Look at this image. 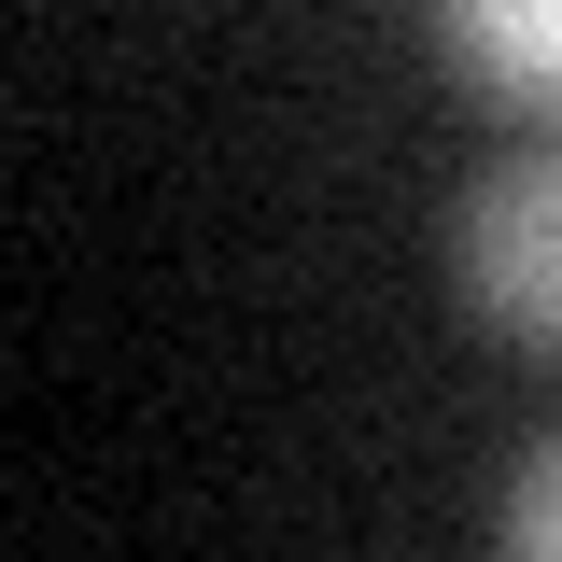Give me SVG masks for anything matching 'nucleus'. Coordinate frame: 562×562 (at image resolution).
Here are the masks:
<instances>
[{
	"label": "nucleus",
	"mask_w": 562,
	"mask_h": 562,
	"mask_svg": "<svg viewBox=\"0 0 562 562\" xmlns=\"http://www.w3.org/2000/svg\"><path fill=\"white\" fill-rule=\"evenodd\" d=\"M450 57L479 85H506V99L562 113V0H464L450 14Z\"/></svg>",
	"instance_id": "f03ea898"
},
{
	"label": "nucleus",
	"mask_w": 562,
	"mask_h": 562,
	"mask_svg": "<svg viewBox=\"0 0 562 562\" xmlns=\"http://www.w3.org/2000/svg\"><path fill=\"white\" fill-rule=\"evenodd\" d=\"M464 281L506 338L562 351V140L506 155L479 198H464Z\"/></svg>",
	"instance_id": "f257e3e1"
},
{
	"label": "nucleus",
	"mask_w": 562,
	"mask_h": 562,
	"mask_svg": "<svg viewBox=\"0 0 562 562\" xmlns=\"http://www.w3.org/2000/svg\"><path fill=\"white\" fill-rule=\"evenodd\" d=\"M506 562H562V436L520 464V492H506Z\"/></svg>",
	"instance_id": "7ed1b4c3"
}]
</instances>
